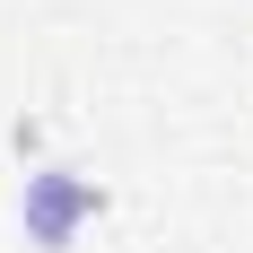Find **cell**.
Segmentation results:
<instances>
[{"label": "cell", "instance_id": "obj_1", "mask_svg": "<svg viewBox=\"0 0 253 253\" xmlns=\"http://www.w3.org/2000/svg\"><path fill=\"white\" fill-rule=\"evenodd\" d=\"M87 218H105V183L96 175H79V166H35V175L18 183V227H26L35 253H70Z\"/></svg>", "mask_w": 253, "mask_h": 253}]
</instances>
